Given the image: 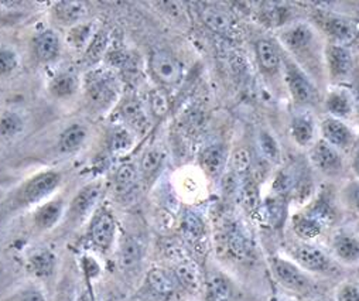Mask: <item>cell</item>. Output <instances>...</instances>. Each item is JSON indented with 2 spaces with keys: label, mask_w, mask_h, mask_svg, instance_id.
Returning a JSON list of instances; mask_svg holds the SVG:
<instances>
[{
  "label": "cell",
  "mask_w": 359,
  "mask_h": 301,
  "mask_svg": "<svg viewBox=\"0 0 359 301\" xmlns=\"http://www.w3.org/2000/svg\"><path fill=\"white\" fill-rule=\"evenodd\" d=\"M61 180V174L55 170H47L33 175L16 192V204L19 207H30L41 203L57 191Z\"/></svg>",
  "instance_id": "obj_1"
},
{
  "label": "cell",
  "mask_w": 359,
  "mask_h": 301,
  "mask_svg": "<svg viewBox=\"0 0 359 301\" xmlns=\"http://www.w3.org/2000/svg\"><path fill=\"white\" fill-rule=\"evenodd\" d=\"M271 270L276 281L286 290L296 294H307L313 288V274L303 270L292 259L272 257Z\"/></svg>",
  "instance_id": "obj_2"
},
{
  "label": "cell",
  "mask_w": 359,
  "mask_h": 301,
  "mask_svg": "<svg viewBox=\"0 0 359 301\" xmlns=\"http://www.w3.org/2000/svg\"><path fill=\"white\" fill-rule=\"evenodd\" d=\"M292 260L297 263L303 270L310 274H321L327 276L337 270V262L332 256L325 252L323 248L311 243L303 242L293 249ZM339 266V265H338Z\"/></svg>",
  "instance_id": "obj_3"
},
{
  "label": "cell",
  "mask_w": 359,
  "mask_h": 301,
  "mask_svg": "<svg viewBox=\"0 0 359 301\" xmlns=\"http://www.w3.org/2000/svg\"><path fill=\"white\" fill-rule=\"evenodd\" d=\"M102 182L94 181L83 185L71 199L65 213V220L69 227H79L98 206L102 196Z\"/></svg>",
  "instance_id": "obj_4"
},
{
  "label": "cell",
  "mask_w": 359,
  "mask_h": 301,
  "mask_svg": "<svg viewBox=\"0 0 359 301\" xmlns=\"http://www.w3.org/2000/svg\"><path fill=\"white\" fill-rule=\"evenodd\" d=\"M283 65L287 89L294 102L303 107L314 104L318 93L309 76H306V74L292 61H283Z\"/></svg>",
  "instance_id": "obj_5"
},
{
  "label": "cell",
  "mask_w": 359,
  "mask_h": 301,
  "mask_svg": "<svg viewBox=\"0 0 359 301\" xmlns=\"http://www.w3.org/2000/svg\"><path fill=\"white\" fill-rule=\"evenodd\" d=\"M311 166L325 177H338L344 170V159L339 150L318 139L309 149Z\"/></svg>",
  "instance_id": "obj_6"
},
{
  "label": "cell",
  "mask_w": 359,
  "mask_h": 301,
  "mask_svg": "<svg viewBox=\"0 0 359 301\" xmlns=\"http://www.w3.org/2000/svg\"><path fill=\"white\" fill-rule=\"evenodd\" d=\"M279 40L289 53L303 58L304 54L310 57V51L316 46V33L307 23H293L280 32Z\"/></svg>",
  "instance_id": "obj_7"
},
{
  "label": "cell",
  "mask_w": 359,
  "mask_h": 301,
  "mask_svg": "<svg viewBox=\"0 0 359 301\" xmlns=\"http://www.w3.org/2000/svg\"><path fill=\"white\" fill-rule=\"evenodd\" d=\"M149 67L151 75L163 85L172 86L183 79V65L172 54L164 50H157L150 54Z\"/></svg>",
  "instance_id": "obj_8"
},
{
  "label": "cell",
  "mask_w": 359,
  "mask_h": 301,
  "mask_svg": "<svg viewBox=\"0 0 359 301\" xmlns=\"http://www.w3.org/2000/svg\"><path fill=\"white\" fill-rule=\"evenodd\" d=\"M330 255L339 266H359V235L351 231H338L331 238Z\"/></svg>",
  "instance_id": "obj_9"
},
{
  "label": "cell",
  "mask_w": 359,
  "mask_h": 301,
  "mask_svg": "<svg viewBox=\"0 0 359 301\" xmlns=\"http://www.w3.org/2000/svg\"><path fill=\"white\" fill-rule=\"evenodd\" d=\"M116 238V221L111 211L102 208L95 213L89 224V239L101 252H108Z\"/></svg>",
  "instance_id": "obj_10"
},
{
  "label": "cell",
  "mask_w": 359,
  "mask_h": 301,
  "mask_svg": "<svg viewBox=\"0 0 359 301\" xmlns=\"http://www.w3.org/2000/svg\"><path fill=\"white\" fill-rule=\"evenodd\" d=\"M85 98L89 107L104 111L114 104L116 98V83L108 75L95 76L86 85Z\"/></svg>",
  "instance_id": "obj_11"
},
{
  "label": "cell",
  "mask_w": 359,
  "mask_h": 301,
  "mask_svg": "<svg viewBox=\"0 0 359 301\" xmlns=\"http://www.w3.org/2000/svg\"><path fill=\"white\" fill-rule=\"evenodd\" d=\"M320 135L324 142L342 152L355 145V135L345 121L335 118H325L320 125Z\"/></svg>",
  "instance_id": "obj_12"
},
{
  "label": "cell",
  "mask_w": 359,
  "mask_h": 301,
  "mask_svg": "<svg viewBox=\"0 0 359 301\" xmlns=\"http://www.w3.org/2000/svg\"><path fill=\"white\" fill-rule=\"evenodd\" d=\"M327 69L334 79H345L353 68L352 53L341 44H328L325 47Z\"/></svg>",
  "instance_id": "obj_13"
},
{
  "label": "cell",
  "mask_w": 359,
  "mask_h": 301,
  "mask_svg": "<svg viewBox=\"0 0 359 301\" xmlns=\"http://www.w3.org/2000/svg\"><path fill=\"white\" fill-rule=\"evenodd\" d=\"M325 109L331 118L345 121L355 114L353 93L344 86H335L331 89L325 99Z\"/></svg>",
  "instance_id": "obj_14"
},
{
  "label": "cell",
  "mask_w": 359,
  "mask_h": 301,
  "mask_svg": "<svg viewBox=\"0 0 359 301\" xmlns=\"http://www.w3.org/2000/svg\"><path fill=\"white\" fill-rule=\"evenodd\" d=\"M178 283L177 276L163 267H153L146 276L149 291L161 298H170L172 294H175Z\"/></svg>",
  "instance_id": "obj_15"
},
{
  "label": "cell",
  "mask_w": 359,
  "mask_h": 301,
  "mask_svg": "<svg viewBox=\"0 0 359 301\" xmlns=\"http://www.w3.org/2000/svg\"><path fill=\"white\" fill-rule=\"evenodd\" d=\"M65 214V201L61 198L50 199L39 207L33 215L34 227L44 232L53 229L64 217Z\"/></svg>",
  "instance_id": "obj_16"
},
{
  "label": "cell",
  "mask_w": 359,
  "mask_h": 301,
  "mask_svg": "<svg viewBox=\"0 0 359 301\" xmlns=\"http://www.w3.org/2000/svg\"><path fill=\"white\" fill-rule=\"evenodd\" d=\"M324 32L332 39V44L345 46L351 43L358 34V26L349 19L327 18L323 20Z\"/></svg>",
  "instance_id": "obj_17"
},
{
  "label": "cell",
  "mask_w": 359,
  "mask_h": 301,
  "mask_svg": "<svg viewBox=\"0 0 359 301\" xmlns=\"http://www.w3.org/2000/svg\"><path fill=\"white\" fill-rule=\"evenodd\" d=\"M55 266L57 257L48 249H37L27 257V270L40 280L50 279L55 272Z\"/></svg>",
  "instance_id": "obj_18"
},
{
  "label": "cell",
  "mask_w": 359,
  "mask_h": 301,
  "mask_svg": "<svg viewBox=\"0 0 359 301\" xmlns=\"http://www.w3.org/2000/svg\"><path fill=\"white\" fill-rule=\"evenodd\" d=\"M256 57L259 67L266 74L273 75L282 69L283 58L272 41L259 40L256 44Z\"/></svg>",
  "instance_id": "obj_19"
},
{
  "label": "cell",
  "mask_w": 359,
  "mask_h": 301,
  "mask_svg": "<svg viewBox=\"0 0 359 301\" xmlns=\"http://www.w3.org/2000/svg\"><path fill=\"white\" fill-rule=\"evenodd\" d=\"M324 229H327V227L307 211H303L293 218V231L296 236L303 242H311L320 238Z\"/></svg>",
  "instance_id": "obj_20"
},
{
  "label": "cell",
  "mask_w": 359,
  "mask_h": 301,
  "mask_svg": "<svg viewBox=\"0 0 359 301\" xmlns=\"http://www.w3.org/2000/svg\"><path fill=\"white\" fill-rule=\"evenodd\" d=\"M61 51V41L55 32L46 30L39 34L34 40V53L40 62H51L54 61Z\"/></svg>",
  "instance_id": "obj_21"
},
{
  "label": "cell",
  "mask_w": 359,
  "mask_h": 301,
  "mask_svg": "<svg viewBox=\"0 0 359 301\" xmlns=\"http://www.w3.org/2000/svg\"><path fill=\"white\" fill-rule=\"evenodd\" d=\"M226 163V154L225 150L221 146H210L201 153L200 164L201 170L207 177H218L225 167Z\"/></svg>",
  "instance_id": "obj_22"
},
{
  "label": "cell",
  "mask_w": 359,
  "mask_h": 301,
  "mask_svg": "<svg viewBox=\"0 0 359 301\" xmlns=\"http://www.w3.org/2000/svg\"><path fill=\"white\" fill-rule=\"evenodd\" d=\"M292 139L293 142L303 149H310L316 142V131L313 121L306 116L300 115L292 121Z\"/></svg>",
  "instance_id": "obj_23"
},
{
  "label": "cell",
  "mask_w": 359,
  "mask_h": 301,
  "mask_svg": "<svg viewBox=\"0 0 359 301\" xmlns=\"http://www.w3.org/2000/svg\"><path fill=\"white\" fill-rule=\"evenodd\" d=\"M54 18L62 25H78L86 15L88 8L82 2H60L53 8Z\"/></svg>",
  "instance_id": "obj_24"
},
{
  "label": "cell",
  "mask_w": 359,
  "mask_h": 301,
  "mask_svg": "<svg viewBox=\"0 0 359 301\" xmlns=\"http://www.w3.org/2000/svg\"><path fill=\"white\" fill-rule=\"evenodd\" d=\"M142 259V248L137 243L136 239L130 236H125L122 239L121 248H119V266L125 272H132L137 269Z\"/></svg>",
  "instance_id": "obj_25"
},
{
  "label": "cell",
  "mask_w": 359,
  "mask_h": 301,
  "mask_svg": "<svg viewBox=\"0 0 359 301\" xmlns=\"http://www.w3.org/2000/svg\"><path fill=\"white\" fill-rule=\"evenodd\" d=\"M86 140V129L81 125L68 126L60 136L58 147L61 153L76 152Z\"/></svg>",
  "instance_id": "obj_26"
},
{
  "label": "cell",
  "mask_w": 359,
  "mask_h": 301,
  "mask_svg": "<svg viewBox=\"0 0 359 301\" xmlns=\"http://www.w3.org/2000/svg\"><path fill=\"white\" fill-rule=\"evenodd\" d=\"M137 168L133 164H122L115 173V191L118 195L125 196L133 191L137 182Z\"/></svg>",
  "instance_id": "obj_27"
},
{
  "label": "cell",
  "mask_w": 359,
  "mask_h": 301,
  "mask_svg": "<svg viewBox=\"0 0 359 301\" xmlns=\"http://www.w3.org/2000/svg\"><path fill=\"white\" fill-rule=\"evenodd\" d=\"M78 89V81L72 74L62 72L50 81L48 91L54 98L65 99L72 96Z\"/></svg>",
  "instance_id": "obj_28"
},
{
  "label": "cell",
  "mask_w": 359,
  "mask_h": 301,
  "mask_svg": "<svg viewBox=\"0 0 359 301\" xmlns=\"http://www.w3.org/2000/svg\"><path fill=\"white\" fill-rule=\"evenodd\" d=\"M338 201L345 210L359 215V180L345 181L338 192Z\"/></svg>",
  "instance_id": "obj_29"
},
{
  "label": "cell",
  "mask_w": 359,
  "mask_h": 301,
  "mask_svg": "<svg viewBox=\"0 0 359 301\" xmlns=\"http://www.w3.org/2000/svg\"><path fill=\"white\" fill-rule=\"evenodd\" d=\"M164 163V153L158 149H150L140 160V175L149 181L153 180L161 170Z\"/></svg>",
  "instance_id": "obj_30"
},
{
  "label": "cell",
  "mask_w": 359,
  "mask_h": 301,
  "mask_svg": "<svg viewBox=\"0 0 359 301\" xmlns=\"http://www.w3.org/2000/svg\"><path fill=\"white\" fill-rule=\"evenodd\" d=\"M23 128V119L15 112H6L0 116V138L2 139H12L18 136Z\"/></svg>",
  "instance_id": "obj_31"
},
{
  "label": "cell",
  "mask_w": 359,
  "mask_h": 301,
  "mask_svg": "<svg viewBox=\"0 0 359 301\" xmlns=\"http://www.w3.org/2000/svg\"><path fill=\"white\" fill-rule=\"evenodd\" d=\"M123 119L136 131H142L146 126V114L136 100H128L122 108Z\"/></svg>",
  "instance_id": "obj_32"
},
{
  "label": "cell",
  "mask_w": 359,
  "mask_h": 301,
  "mask_svg": "<svg viewBox=\"0 0 359 301\" xmlns=\"http://www.w3.org/2000/svg\"><path fill=\"white\" fill-rule=\"evenodd\" d=\"M204 22L215 32H228L231 26V19L221 11L208 8L203 12Z\"/></svg>",
  "instance_id": "obj_33"
},
{
  "label": "cell",
  "mask_w": 359,
  "mask_h": 301,
  "mask_svg": "<svg viewBox=\"0 0 359 301\" xmlns=\"http://www.w3.org/2000/svg\"><path fill=\"white\" fill-rule=\"evenodd\" d=\"M334 301H359V283L342 281L334 293Z\"/></svg>",
  "instance_id": "obj_34"
},
{
  "label": "cell",
  "mask_w": 359,
  "mask_h": 301,
  "mask_svg": "<svg viewBox=\"0 0 359 301\" xmlns=\"http://www.w3.org/2000/svg\"><path fill=\"white\" fill-rule=\"evenodd\" d=\"M19 65L18 54L11 48H0V76L11 75Z\"/></svg>",
  "instance_id": "obj_35"
},
{
  "label": "cell",
  "mask_w": 359,
  "mask_h": 301,
  "mask_svg": "<svg viewBox=\"0 0 359 301\" xmlns=\"http://www.w3.org/2000/svg\"><path fill=\"white\" fill-rule=\"evenodd\" d=\"M259 145H260V149H262V153L272 161H276L279 160V156H280V150H279V146H278V142L273 139L272 135L269 133H262L260 138H259Z\"/></svg>",
  "instance_id": "obj_36"
},
{
  "label": "cell",
  "mask_w": 359,
  "mask_h": 301,
  "mask_svg": "<svg viewBox=\"0 0 359 301\" xmlns=\"http://www.w3.org/2000/svg\"><path fill=\"white\" fill-rule=\"evenodd\" d=\"M89 34H91V26L78 25L69 33V44H72L75 48H81L88 43Z\"/></svg>",
  "instance_id": "obj_37"
},
{
  "label": "cell",
  "mask_w": 359,
  "mask_h": 301,
  "mask_svg": "<svg viewBox=\"0 0 359 301\" xmlns=\"http://www.w3.org/2000/svg\"><path fill=\"white\" fill-rule=\"evenodd\" d=\"M5 301H47V298L41 290L34 287H27V288L19 290L16 294H13Z\"/></svg>",
  "instance_id": "obj_38"
},
{
  "label": "cell",
  "mask_w": 359,
  "mask_h": 301,
  "mask_svg": "<svg viewBox=\"0 0 359 301\" xmlns=\"http://www.w3.org/2000/svg\"><path fill=\"white\" fill-rule=\"evenodd\" d=\"M132 145V138L130 133L125 129H116L112 135L111 140V150L114 152H125L129 146Z\"/></svg>",
  "instance_id": "obj_39"
},
{
  "label": "cell",
  "mask_w": 359,
  "mask_h": 301,
  "mask_svg": "<svg viewBox=\"0 0 359 301\" xmlns=\"http://www.w3.org/2000/svg\"><path fill=\"white\" fill-rule=\"evenodd\" d=\"M203 222L198 218V215L189 213L184 218V231L187 235H190L191 238H200L203 234Z\"/></svg>",
  "instance_id": "obj_40"
},
{
  "label": "cell",
  "mask_w": 359,
  "mask_h": 301,
  "mask_svg": "<svg viewBox=\"0 0 359 301\" xmlns=\"http://www.w3.org/2000/svg\"><path fill=\"white\" fill-rule=\"evenodd\" d=\"M150 107L156 116H163L167 112V99L161 92H154L150 99Z\"/></svg>",
  "instance_id": "obj_41"
},
{
  "label": "cell",
  "mask_w": 359,
  "mask_h": 301,
  "mask_svg": "<svg viewBox=\"0 0 359 301\" xmlns=\"http://www.w3.org/2000/svg\"><path fill=\"white\" fill-rule=\"evenodd\" d=\"M349 168L353 174V178L359 180V143L353 146V150L351 154V161H349Z\"/></svg>",
  "instance_id": "obj_42"
},
{
  "label": "cell",
  "mask_w": 359,
  "mask_h": 301,
  "mask_svg": "<svg viewBox=\"0 0 359 301\" xmlns=\"http://www.w3.org/2000/svg\"><path fill=\"white\" fill-rule=\"evenodd\" d=\"M352 93H353V102H355V116L359 122V83L352 89Z\"/></svg>",
  "instance_id": "obj_43"
},
{
  "label": "cell",
  "mask_w": 359,
  "mask_h": 301,
  "mask_svg": "<svg viewBox=\"0 0 359 301\" xmlns=\"http://www.w3.org/2000/svg\"><path fill=\"white\" fill-rule=\"evenodd\" d=\"M316 301H334V298H330V297H320V298H317Z\"/></svg>",
  "instance_id": "obj_44"
}]
</instances>
